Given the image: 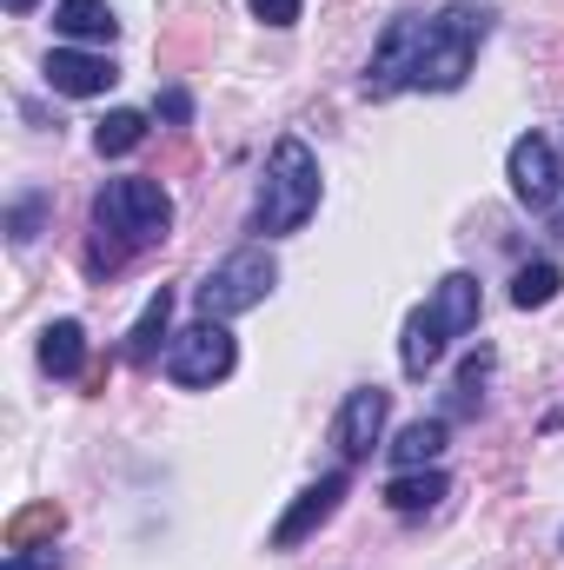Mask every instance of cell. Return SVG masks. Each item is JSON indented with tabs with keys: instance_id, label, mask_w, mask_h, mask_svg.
Masks as SVG:
<instances>
[{
	"instance_id": "cell-11",
	"label": "cell",
	"mask_w": 564,
	"mask_h": 570,
	"mask_svg": "<svg viewBox=\"0 0 564 570\" xmlns=\"http://www.w3.org/2000/svg\"><path fill=\"white\" fill-rule=\"evenodd\" d=\"M379 431H386V392H379V385L346 392V412H339V425H332L339 451H346V458H372Z\"/></svg>"
},
{
	"instance_id": "cell-15",
	"label": "cell",
	"mask_w": 564,
	"mask_h": 570,
	"mask_svg": "<svg viewBox=\"0 0 564 570\" xmlns=\"http://www.w3.org/2000/svg\"><path fill=\"white\" fill-rule=\"evenodd\" d=\"M166 318H173V292H153V298H146V312L134 318V332H127V365H153V358H159Z\"/></svg>"
},
{
	"instance_id": "cell-14",
	"label": "cell",
	"mask_w": 564,
	"mask_h": 570,
	"mask_svg": "<svg viewBox=\"0 0 564 570\" xmlns=\"http://www.w3.org/2000/svg\"><path fill=\"white\" fill-rule=\"evenodd\" d=\"M445 491H451V484H445V471H399V478L386 484V504H392L399 518H419V511H431Z\"/></svg>"
},
{
	"instance_id": "cell-25",
	"label": "cell",
	"mask_w": 564,
	"mask_h": 570,
	"mask_svg": "<svg viewBox=\"0 0 564 570\" xmlns=\"http://www.w3.org/2000/svg\"><path fill=\"white\" fill-rule=\"evenodd\" d=\"M27 7H33V0H7V13H27Z\"/></svg>"
},
{
	"instance_id": "cell-20",
	"label": "cell",
	"mask_w": 564,
	"mask_h": 570,
	"mask_svg": "<svg viewBox=\"0 0 564 570\" xmlns=\"http://www.w3.org/2000/svg\"><path fill=\"white\" fill-rule=\"evenodd\" d=\"M485 379H492V352H471L458 385H451V412H478L485 405Z\"/></svg>"
},
{
	"instance_id": "cell-24",
	"label": "cell",
	"mask_w": 564,
	"mask_h": 570,
	"mask_svg": "<svg viewBox=\"0 0 564 570\" xmlns=\"http://www.w3.org/2000/svg\"><path fill=\"white\" fill-rule=\"evenodd\" d=\"M54 564H60L54 544H47V551H13V558H7V570H54Z\"/></svg>"
},
{
	"instance_id": "cell-17",
	"label": "cell",
	"mask_w": 564,
	"mask_h": 570,
	"mask_svg": "<svg viewBox=\"0 0 564 570\" xmlns=\"http://www.w3.org/2000/svg\"><path fill=\"white\" fill-rule=\"evenodd\" d=\"M558 285H564V273L552 259H532V266H518V279H512V305H518V312H538V305L558 298Z\"/></svg>"
},
{
	"instance_id": "cell-4",
	"label": "cell",
	"mask_w": 564,
	"mask_h": 570,
	"mask_svg": "<svg viewBox=\"0 0 564 570\" xmlns=\"http://www.w3.org/2000/svg\"><path fill=\"white\" fill-rule=\"evenodd\" d=\"M485 27H492V13H485V7H465V0L445 7L438 20H425V47H419V73H412V87H431V94L465 87Z\"/></svg>"
},
{
	"instance_id": "cell-9",
	"label": "cell",
	"mask_w": 564,
	"mask_h": 570,
	"mask_svg": "<svg viewBox=\"0 0 564 570\" xmlns=\"http://www.w3.org/2000/svg\"><path fill=\"white\" fill-rule=\"evenodd\" d=\"M339 498H346V471H325L319 484H305L299 491V504L285 511L280 524H273V551H292V544H305L332 511H339Z\"/></svg>"
},
{
	"instance_id": "cell-26",
	"label": "cell",
	"mask_w": 564,
	"mask_h": 570,
	"mask_svg": "<svg viewBox=\"0 0 564 570\" xmlns=\"http://www.w3.org/2000/svg\"><path fill=\"white\" fill-rule=\"evenodd\" d=\"M558 233H564V206H558Z\"/></svg>"
},
{
	"instance_id": "cell-23",
	"label": "cell",
	"mask_w": 564,
	"mask_h": 570,
	"mask_svg": "<svg viewBox=\"0 0 564 570\" xmlns=\"http://www.w3.org/2000/svg\"><path fill=\"white\" fill-rule=\"evenodd\" d=\"M159 114H166L173 127H186V120H193V100H186L179 87H166V94H159Z\"/></svg>"
},
{
	"instance_id": "cell-12",
	"label": "cell",
	"mask_w": 564,
	"mask_h": 570,
	"mask_svg": "<svg viewBox=\"0 0 564 570\" xmlns=\"http://www.w3.org/2000/svg\"><path fill=\"white\" fill-rule=\"evenodd\" d=\"M80 365H87V332L74 318H54L40 332V372L47 379H80Z\"/></svg>"
},
{
	"instance_id": "cell-6",
	"label": "cell",
	"mask_w": 564,
	"mask_h": 570,
	"mask_svg": "<svg viewBox=\"0 0 564 570\" xmlns=\"http://www.w3.org/2000/svg\"><path fill=\"white\" fill-rule=\"evenodd\" d=\"M233 332L220 325V318H200V325H186V332H173V345H166V379L173 385H220L226 372H233Z\"/></svg>"
},
{
	"instance_id": "cell-19",
	"label": "cell",
	"mask_w": 564,
	"mask_h": 570,
	"mask_svg": "<svg viewBox=\"0 0 564 570\" xmlns=\"http://www.w3.org/2000/svg\"><path fill=\"white\" fill-rule=\"evenodd\" d=\"M146 140V114H134V107H114L100 127H94V146L107 153V159H120V153H134V146Z\"/></svg>"
},
{
	"instance_id": "cell-3",
	"label": "cell",
	"mask_w": 564,
	"mask_h": 570,
	"mask_svg": "<svg viewBox=\"0 0 564 570\" xmlns=\"http://www.w3.org/2000/svg\"><path fill=\"white\" fill-rule=\"evenodd\" d=\"M471 325H478V279H471V273H451V279H438L431 305L406 318V345H399V365H406V379H425V372L445 358V338H465Z\"/></svg>"
},
{
	"instance_id": "cell-7",
	"label": "cell",
	"mask_w": 564,
	"mask_h": 570,
	"mask_svg": "<svg viewBox=\"0 0 564 570\" xmlns=\"http://www.w3.org/2000/svg\"><path fill=\"white\" fill-rule=\"evenodd\" d=\"M419 47H425V20L419 13H399V20L386 27V40H379L372 67H366V94H372V100H392L399 87H412V73H419Z\"/></svg>"
},
{
	"instance_id": "cell-10",
	"label": "cell",
	"mask_w": 564,
	"mask_h": 570,
	"mask_svg": "<svg viewBox=\"0 0 564 570\" xmlns=\"http://www.w3.org/2000/svg\"><path fill=\"white\" fill-rule=\"evenodd\" d=\"M114 80H120V73H114L107 53H80V47H54V53H47V87H54V94L94 100V94H107Z\"/></svg>"
},
{
	"instance_id": "cell-13",
	"label": "cell",
	"mask_w": 564,
	"mask_h": 570,
	"mask_svg": "<svg viewBox=\"0 0 564 570\" xmlns=\"http://www.w3.org/2000/svg\"><path fill=\"white\" fill-rule=\"evenodd\" d=\"M54 27H60L67 40H100V47L120 33V20H114L107 0H60V7H54Z\"/></svg>"
},
{
	"instance_id": "cell-22",
	"label": "cell",
	"mask_w": 564,
	"mask_h": 570,
	"mask_svg": "<svg viewBox=\"0 0 564 570\" xmlns=\"http://www.w3.org/2000/svg\"><path fill=\"white\" fill-rule=\"evenodd\" d=\"M299 7H305V0H253V13H260L266 27H292V20H299Z\"/></svg>"
},
{
	"instance_id": "cell-16",
	"label": "cell",
	"mask_w": 564,
	"mask_h": 570,
	"mask_svg": "<svg viewBox=\"0 0 564 570\" xmlns=\"http://www.w3.org/2000/svg\"><path fill=\"white\" fill-rule=\"evenodd\" d=\"M438 451H445V419H419V425H406L392 438V464L399 471H425Z\"/></svg>"
},
{
	"instance_id": "cell-21",
	"label": "cell",
	"mask_w": 564,
	"mask_h": 570,
	"mask_svg": "<svg viewBox=\"0 0 564 570\" xmlns=\"http://www.w3.org/2000/svg\"><path fill=\"white\" fill-rule=\"evenodd\" d=\"M40 219H47V193L13 199V206H7V233H13V246H27V239L40 233Z\"/></svg>"
},
{
	"instance_id": "cell-5",
	"label": "cell",
	"mask_w": 564,
	"mask_h": 570,
	"mask_svg": "<svg viewBox=\"0 0 564 570\" xmlns=\"http://www.w3.org/2000/svg\"><path fill=\"white\" fill-rule=\"evenodd\" d=\"M273 279H280V266H273V253H260V246H240L233 259H220L206 279H200V292H193V305H200V318H240V312H253L266 292H273Z\"/></svg>"
},
{
	"instance_id": "cell-8",
	"label": "cell",
	"mask_w": 564,
	"mask_h": 570,
	"mask_svg": "<svg viewBox=\"0 0 564 570\" xmlns=\"http://www.w3.org/2000/svg\"><path fill=\"white\" fill-rule=\"evenodd\" d=\"M505 173H512V193H518L525 206H538V213H545V206L558 199V153H552V140H538V134L512 140Z\"/></svg>"
},
{
	"instance_id": "cell-1",
	"label": "cell",
	"mask_w": 564,
	"mask_h": 570,
	"mask_svg": "<svg viewBox=\"0 0 564 570\" xmlns=\"http://www.w3.org/2000/svg\"><path fill=\"white\" fill-rule=\"evenodd\" d=\"M173 226V199L153 179H107L94 193V246H87V273H114L127 266L134 246H159Z\"/></svg>"
},
{
	"instance_id": "cell-18",
	"label": "cell",
	"mask_w": 564,
	"mask_h": 570,
	"mask_svg": "<svg viewBox=\"0 0 564 570\" xmlns=\"http://www.w3.org/2000/svg\"><path fill=\"white\" fill-rule=\"evenodd\" d=\"M40 538H47V544L60 538V504H54V498H47V504H27V511L7 524V551H33Z\"/></svg>"
},
{
	"instance_id": "cell-2",
	"label": "cell",
	"mask_w": 564,
	"mask_h": 570,
	"mask_svg": "<svg viewBox=\"0 0 564 570\" xmlns=\"http://www.w3.org/2000/svg\"><path fill=\"white\" fill-rule=\"evenodd\" d=\"M319 213V159L312 146L285 134L266 159V179H260V199H253V233L280 239V233H299L305 219Z\"/></svg>"
}]
</instances>
